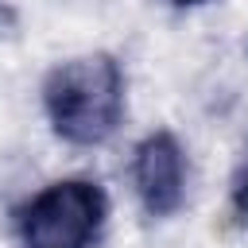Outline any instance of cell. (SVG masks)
<instances>
[{"mask_svg":"<svg viewBox=\"0 0 248 248\" xmlns=\"http://www.w3.org/2000/svg\"><path fill=\"white\" fill-rule=\"evenodd\" d=\"M178 8H198V4H205V0H174Z\"/></svg>","mask_w":248,"mask_h":248,"instance_id":"cell-5","label":"cell"},{"mask_svg":"<svg viewBox=\"0 0 248 248\" xmlns=\"http://www.w3.org/2000/svg\"><path fill=\"white\" fill-rule=\"evenodd\" d=\"M232 213H236V221L248 225V155H244V163L232 178Z\"/></svg>","mask_w":248,"mask_h":248,"instance_id":"cell-4","label":"cell"},{"mask_svg":"<svg viewBox=\"0 0 248 248\" xmlns=\"http://www.w3.org/2000/svg\"><path fill=\"white\" fill-rule=\"evenodd\" d=\"M105 190L89 178H62L19 209L23 248H93L105 229Z\"/></svg>","mask_w":248,"mask_h":248,"instance_id":"cell-2","label":"cell"},{"mask_svg":"<svg viewBox=\"0 0 248 248\" xmlns=\"http://www.w3.org/2000/svg\"><path fill=\"white\" fill-rule=\"evenodd\" d=\"M50 132L74 147L105 143L124 116V74L112 54H85L54 66L43 81Z\"/></svg>","mask_w":248,"mask_h":248,"instance_id":"cell-1","label":"cell"},{"mask_svg":"<svg viewBox=\"0 0 248 248\" xmlns=\"http://www.w3.org/2000/svg\"><path fill=\"white\" fill-rule=\"evenodd\" d=\"M132 182L147 217L178 213L186 198V155L170 132H151L132 151Z\"/></svg>","mask_w":248,"mask_h":248,"instance_id":"cell-3","label":"cell"}]
</instances>
